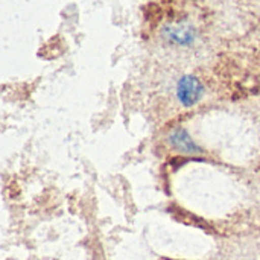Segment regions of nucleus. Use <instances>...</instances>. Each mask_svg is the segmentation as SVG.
I'll use <instances>...</instances> for the list:
<instances>
[{
	"mask_svg": "<svg viewBox=\"0 0 260 260\" xmlns=\"http://www.w3.org/2000/svg\"><path fill=\"white\" fill-rule=\"evenodd\" d=\"M163 35L175 44L187 46L193 43L195 40V29L189 24H177V26H168L163 30Z\"/></svg>",
	"mask_w": 260,
	"mask_h": 260,
	"instance_id": "nucleus-3",
	"label": "nucleus"
},
{
	"mask_svg": "<svg viewBox=\"0 0 260 260\" xmlns=\"http://www.w3.org/2000/svg\"><path fill=\"white\" fill-rule=\"evenodd\" d=\"M169 143L180 152L183 154H190V155H195V154H201L203 149L192 140V137L187 134L186 129H175L171 136H169Z\"/></svg>",
	"mask_w": 260,
	"mask_h": 260,
	"instance_id": "nucleus-2",
	"label": "nucleus"
},
{
	"mask_svg": "<svg viewBox=\"0 0 260 260\" xmlns=\"http://www.w3.org/2000/svg\"><path fill=\"white\" fill-rule=\"evenodd\" d=\"M203 93H204V87L197 76L184 75L180 78L177 84V98L183 107L189 108L198 104L200 99L203 98Z\"/></svg>",
	"mask_w": 260,
	"mask_h": 260,
	"instance_id": "nucleus-1",
	"label": "nucleus"
}]
</instances>
